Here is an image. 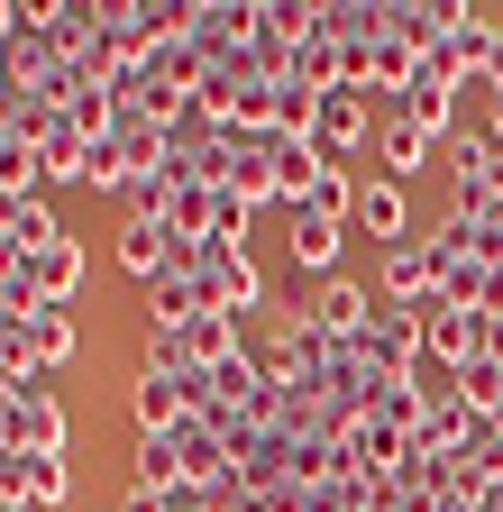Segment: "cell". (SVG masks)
I'll return each instance as SVG.
<instances>
[{
  "instance_id": "44dd1931",
  "label": "cell",
  "mask_w": 503,
  "mask_h": 512,
  "mask_svg": "<svg viewBox=\"0 0 503 512\" xmlns=\"http://www.w3.org/2000/svg\"><path fill=\"white\" fill-rule=\"evenodd\" d=\"M485 92H503V37H494V55H485V74H476Z\"/></svg>"
},
{
  "instance_id": "603a6c76",
  "label": "cell",
  "mask_w": 503,
  "mask_h": 512,
  "mask_svg": "<svg viewBox=\"0 0 503 512\" xmlns=\"http://www.w3.org/2000/svg\"><path fill=\"white\" fill-rule=\"evenodd\" d=\"M485 128H494V147H503V92H494V101H485Z\"/></svg>"
},
{
  "instance_id": "2e32d148",
  "label": "cell",
  "mask_w": 503,
  "mask_h": 512,
  "mask_svg": "<svg viewBox=\"0 0 503 512\" xmlns=\"http://www.w3.org/2000/svg\"><path fill=\"white\" fill-rule=\"evenodd\" d=\"M503 147H494V128H458V138H439V174L449 183H494Z\"/></svg>"
},
{
  "instance_id": "52a82bcc",
  "label": "cell",
  "mask_w": 503,
  "mask_h": 512,
  "mask_svg": "<svg viewBox=\"0 0 503 512\" xmlns=\"http://www.w3.org/2000/svg\"><path fill=\"white\" fill-rule=\"evenodd\" d=\"M302 311H311V330H321V339H357L366 330V320H375V284H348V275H330L321 293H302Z\"/></svg>"
},
{
  "instance_id": "ac0fdd59",
  "label": "cell",
  "mask_w": 503,
  "mask_h": 512,
  "mask_svg": "<svg viewBox=\"0 0 503 512\" xmlns=\"http://www.w3.org/2000/svg\"><path fill=\"white\" fill-rule=\"evenodd\" d=\"M375 156H385V174H394V183H412V174H421V165L439 156V138L403 119V128H375Z\"/></svg>"
},
{
  "instance_id": "7402d4cb",
  "label": "cell",
  "mask_w": 503,
  "mask_h": 512,
  "mask_svg": "<svg viewBox=\"0 0 503 512\" xmlns=\"http://www.w3.org/2000/svg\"><path fill=\"white\" fill-rule=\"evenodd\" d=\"M485 357H494V366H503V311H494V320H485Z\"/></svg>"
},
{
  "instance_id": "5b68a950",
  "label": "cell",
  "mask_w": 503,
  "mask_h": 512,
  "mask_svg": "<svg viewBox=\"0 0 503 512\" xmlns=\"http://www.w3.org/2000/svg\"><path fill=\"white\" fill-rule=\"evenodd\" d=\"M0 503H28V512L74 503V467H65V458H28V448H10V458H0Z\"/></svg>"
},
{
  "instance_id": "3957f363",
  "label": "cell",
  "mask_w": 503,
  "mask_h": 512,
  "mask_svg": "<svg viewBox=\"0 0 503 512\" xmlns=\"http://www.w3.org/2000/svg\"><path fill=\"white\" fill-rule=\"evenodd\" d=\"M412 311H421V339H430L439 375H458V366L485 357V320H494V311H467V302H449V293H430V302H412Z\"/></svg>"
},
{
  "instance_id": "d6986e66",
  "label": "cell",
  "mask_w": 503,
  "mask_h": 512,
  "mask_svg": "<svg viewBox=\"0 0 503 512\" xmlns=\"http://www.w3.org/2000/svg\"><path fill=\"white\" fill-rule=\"evenodd\" d=\"M92 147H101V138H83V128L65 119V128L37 147V156H46V183H92Z\"/></svg>"
},
{
  "instance_id": "d4e9b609",
  "label": "cell",
  "mask_w": 503,
  "mask_h": 512,
  "mask_svg": "<svg viewBox=\"0 0 503 512\" xmlns=\"http://www.w3.org/2000/svg\"><path fill=\"white\" fill-rule=\"evenodd\" d=\"M0 458H10V412H0Z\"/></svg>"
},
{
  "instance_id": "7a4b0ae2",
  "label": "cell",
  "mask_w": 503,
  "mask_h": 512,
  "mask_svg": "<svg viewBox=\"0 0 503 512\" xmlns=\"http://www.w3.org/2000/svg\"><path fill=\"white\" fill-rule=\"evenodd\" d=\"M202 302H211V311H238V320H266V311H275L257 256H247V247H220V238H202Z\"/></svg>"
},
{
  "instance_id": "4fadbf2b",
  "label": "cell",
  "mask_w": 503,
  "mask_h": 512,
  "mask_svg": "<svg viewBox=\"0 0 503 512\" xmlns=\"http://www.w3.org/2000/svg\"><path fill=\"white\" fill-rule=\"evenodd\" d=\"M193 311H211L193 275H156V284H138V320H147V339H174Z\"/></svg>"
},
{
  "instance_id": "ba28073f",
  "label": "cell",
  "mask_w": 503,
  "mask_h": 512,
  "mask_svg": "<svg viewBox=\"0 0 503 512\" xmlns=\"http://www.w3.org/2000/svg\"><path fill=\"white\" fill-rule=\"evenodd\" d=\"M348 229H366L375 247H403V238H412V192H403L394 174L357 183V211H348Z\"/></svg>"
},
{
  "instance_id": "8992f818",
  "label": "cell",
  "mask_w": 503,
  "mask_h": 512,
  "mask_svg": "<svg viewBox=\"0 0 503 512\" xmlns=\"http://www.w3.org/2000/svg\"><path fill=\"white\" fill-rule=\"evenodd\" d=\"M311 147H321L330 165H348L357 147H375V101L366 92H330L321 119H311Z\"/></svg>"
},
{
  "instance_id": "277c9868",
  "label": "cell",
  "mask_w": 503,
  "mask_h": 512,
  "mask_svg": "<svg viewBox=\"0 0 503 512\" xmlns=\"http://www.w3.org/2000/svg\"><path fill=\"white\" fill-rule=\"evenodd\" d=\"M165 448H174V467H183V485H220L229 476V421H211V412H183L174 430H156Z\"/></svg>"
},
{
  "instance_id": "e0dca14e",
  "label": "cell",
  "mask_w": 503,
  "mask_h": 512,
  "mask_svg": "<svg viewBox=\"0 0 503 512\" xmlns=\"http://www.w3.org/2000/svg\"><path fill=\"white\" fill-rule=\"evenodd\" d=\"M28 348H37V366H46V375H55V366H74V357H83V320L37 302V311H28Z\"/></svg>"
},
{
  "instance_id": "cb8c5ba5",
  "label": "cell",
  "mask_w": 503,
  "mask_h": 512,
  "mask_svg": "<svg viewBox=\"0 0 503 512\" xmlns=\"http://www.w3.org/2000/svg\"><path fill=\"white\" fill-rule=\"evenodd\" d=\"M476 503H485V512H503V476H494V485H485V494H476Z\"/></svg>"
},
{
  "instance_id": "6da1fadb",
  "label": "cell",
  "mask_w": 503,
  "mask_h": 512,
  "mask_svg": "<svg viewBox=\"0 0 503 512\" xmlns=\"http://www.w3.org/2000/svg\"><path fill=\"white\" fill-rule=\"evenodd\" d=\"M0 64H10V92H46L55 83V28H46V0H10V28H0Z\"/></svg>"
},
{
  "instance_id": "5bb4252c",
  "label": "cell",
  "mask_w": 503,
  "mask_h": 512,
  "mask_svg": "<svg viewBox=\"0 0 503 512\" xmlns=\"http://www.w3.org/2000/svg\"><path fill=\"white\" fill-rule=\"evenodd\" d=\"M339 238H348V220H321V211H293V229H284V247H293V266H302V284L311 275H339Z\"/></svg>"
},
{
  "instance_id": "9c48e42d",
  "label": "cell",
  "mask_w": 503,
  "mask_h": 512,
  "mask_svg": "<svg viewBox=\"0 0 503 512\" xmlns=\"http://www.w3.org/2000/svg\"><path fill=\"white\" fill-rule=\"evenodd\" d=\"M430 293H439V256H430V238L385 247V266H375V302H430Z\"/></svg>"
},
{
  "instance_id": "484cf974",
  "label": "cell",
  "mask_w": 503,
  "mask_h": 512,
  "mask_svg": "<svg viewBox=\"0 0 503 512\" xmlns=\"http://www.w3.org/2000/svg\"><path fill=\"white\" fill-rule=\"evenodd\" d=\"M0 512H28V503H0Z\"/></svg>"
},
{
  "instance_id": "8fae6325",
  "label": "cell",
  "mask_w": 503,
  "mask_h": 512,
  "mask_svg": "<svg viewBox=\"0 0 503 512\" xmlns=\"http://www.w3.org/2000/svg\"><path fill=\"white\" fill-rule=\"evenodd\" d=\"M449 19H458V0H385V46L430 55L439 37H449Z\"/></svg>"
},
{
  "instance_id": "ffe728a7",
  "label": "cell",
  "mask_w": 503,
  "mask_h": 512,
  "mask_svg": "<svg viewBox=\"0 0 503 512\" xmlns=\"http://www.w3.org/2000/svg\"><path fill=\"white\" fill-rule=\"evenodd\" d=\"M119 512H165V494H156V485H129V494H119Z\"/></svg>"
},
{
  "instance_id": "30bf717a",
  "label": "cell",
  "mask_w": 503,
  "mask_h": 512,
  "mask_svg": "<svg viewBox=\"0 0 503 512\" xmlns=\"http://www.w3.org/2000/svg\"><path fill=\"white\" fill-rule=\"evenodd\" d=\"M28 293H37L46 311H74V293H83V238L37 247V256H28Z\"/></svg>"
},
{
  "instance_id": "9a60e30c",
  "label": "cell",
  "mask_w": 503,
  "mask_h": 512,
  "mask_svg": "<svg viewBox=\"0 0 503 512\" xmlns=\"http://www.w3.org/2000/svg\"><path fill=\"white\" fill-rule=\"evenodd\" d=\"M165 247H174V229H165V220H119V238H110V256H119L138 284H156V275H165Z\"/></svg>"
},
{
  "instance_id": "7c38bea8",
  "label": "cell",
  "mask_w": 503,
  "mask_h": 512,
  "mask_svg": "<svg viewBox=\"0 0 503 512\" xmlns=\"http://www.w3.org/2000/svg\"><path fill=\"white\" fill-rule=\"evenodd\" d=\"M65 439H74V421H65V403H55V394L10 403V448H28V458H65Z\"/></svg>"
}]
</instances>
